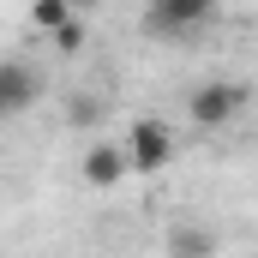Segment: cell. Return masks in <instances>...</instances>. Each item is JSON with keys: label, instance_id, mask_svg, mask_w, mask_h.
Listing matches in <instances>:
<instances>
[{"label": "cell", "instance_id": "obj_5", "mask_svg": "<svg viewBox=\"0 0 258 258\" xmlns=\"http://www.w3.org/2000/svg\"><path fill=\"white\" fill-rule=\"evenodd\" d=\"M30 96H36V78H30V66L12 60L0 72V114H24L30 108Z\"/></svg>", "mask_w": 258, "mask_h": 258}, {"label": "cell", "instance_id": "obj_6", "mask_svg": "<svg viewBox=\"0 0 258 258\" xmlns=\"http://www.w3.org/2000/svg\"><path fill=\"white\" fill-rule=\"evenodd\" d=\"M30 18H36L42 30H60L66 18H72V0H36V6H30Z\"/></svg>", "mask_w": 258, "mask_h": 258}, {"label": "cell", "instance_id": "obj_3", "mask_svg": "<svg viewBox=\"0 0 258 258\" xmlns=\"http://www.w3.org/2000/svg\"><path fill=\"white\" fill-rule=\"evenodd\" d=\"M126 150H132V168L156 174V168L174 156V138H168V126H162V120H138V126H132V144H126Z\"/></svg>", "mask_w": 258, "mask_h": 258}, {"label": "cell", "instance_id": "obj_8", "mask_svg": "<svg viewBox=\"0 0 258 258\" xmlns=\"http://www.w3.org/2000/svg\"><path fill=\"white\" fill-rule=\"evenodd\" d=\"M174 246H180V252H210V240H204V234H174Z\"/></svg>", "mask_w": 258, "mask_h": 258}, {"label": "cell", "instance_id": "obj_1", "mask_svg": "<svg viewBox=\"0 0 258 258\" xmlns=\"http://www.w3.org/2000/svg\"><path fill=\"white\" fill-rule=\"evenodd\" d=\"M246 108V84H204L192 90V120L198 126H228Z\"/></svg>", "mask_w": 258, "mask_h": 258}, {"label": "cell", "instance_id": "obj_4", "mask_svg": "<svg viewBox=\"0 0 258 258\" xmlns=\"http://www.w3.org/2000/svg\"><path fill=\"white\" fill-rule=\"evenodd\" d=\"M126 168H132V150H114V144H90L84 150V180L90 186H114Z\"/></svg>", "mask_w": 258, "mask_h": 258}, {"label": "cell", "instance_id": "obj_9", "mask_svg": "<svg viewBox=\"0 0 258 258\" xmlns=\"http://www.w3.org/2000/svg\"><path fill=\"white\" fill-rule=\"evenodd\" d=\"M72 6H96V0H72Z\"/></svg>", "mask_w": 258, "mask_h": 258}, {"label": "cell", "instance_id": "obj_2", "mask_svg": "<svg viewBox=\"0 0 258 258\" xmlns=\"http://www.w3.org/2000/svg\"><path fill=\"white\" fill-rule=\"evenodd\" d=\"M210 6L216 0H156L150 6V30L156 36H186V30H198L210 18Z\"/></svg>", "mask_w": 258, "mask_h": 258}, {"label": "cell", "instance_id": "obj_7", "mask_svg": "<svg viewBox=\"0 0 258 258\" xmlns=\"http://www.w3.org/2000/svg\"><path fill=\"white\" fill-rule=\"evenodd\" d=\"M54 42H60L66 54H72V48H84V24H78V18H66L60 30H54Z\"/></svg>", "mask_w": 258, "mask_h": 258}]
</instances>
